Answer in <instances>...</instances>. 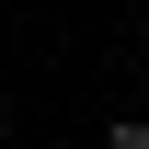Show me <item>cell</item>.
<instances>
[{"label": "cell", "instance_id": "6da1fadb", "mask_svg": "<svg viewBox=\"0 0 149 149\" xmlns=\"http://www.w3.org/2000/svg\"><path fill=\"white\" fill-rule=\"evenodd\" d=\"M103 149H149V126H138V115H115V126H103Z\"/></svg>", "mask_w": 149, "mask_h": 149}]
</instances>
